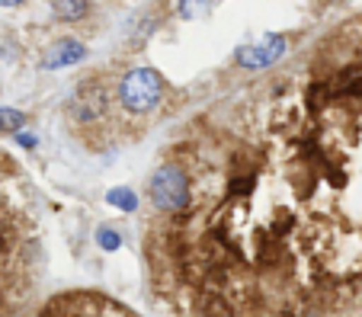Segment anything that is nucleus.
I'll list each match as a JSON object with an SVG mask.
<instances>
[{"instance_id":"obj_1","label":"nucleus","mask_w":362,"mask_h":317,"mask_svg":"<svg viewBox=\"0 0 362 317\" xmlns=\"http://www.w3.org/2000/svg\"><path fill=\"white\" fill-rule=\"evenodd\" d=\"M257 103L273 148L298 170V247L279 289L282 317H362V16L330 29L292 77ZM269 276V273H267ZM276 314V317H279Z\"/></svg>"},{"instance_id":"obj_2","label":"nucleus","mask_w":362,"mask_h":317,"mask_svg":"<svg viewBox=\"0 0 362 317\" xmlns=\"http://www.w3.org/2000/svg\"><path fill=\"white\" fill-rule=\"evenodd\" d=\"M151 202L160 215H180L189 208V173L183 164H164L151 177Z\"/></svg>"},{"instance_id":"obj_3","label":"nucleus","mask_w":362,"mask_h":317,"mask_svg":"<svg viewBox=\"0 0 362 317\" xmlns=\"http://www.w3.org/2000/svg\"><path fill=\"white\" fill-rule=\"evenodd\" d=\"M160 93H164V83L148 68L129 71V74L122 77V83H119V100H122V106L129 112H135V116H144V112L154 109V106L160 103Z\"/></svg>"},{"instance_id":"obj_4","label":"nucleus","mask_w":362,"mask_h":317,"mask_svg":"<svg viewBox=\"0 0 362 317\" xmlns=\"http://www.w3.org/2000/svg\"><path fill=\"white\" fill-rule=\"evenodd\" d=\"M286 49H288V42L282 35H267L257 45H244L238 52V64H244V68H269V64H276L286 55Z\"/></svg>"},{"instance_id":"obj_5","label":"nucleus","mask_w":362,"mask_h":317,"mask_svg":"<svg viewBox=\"0 0 362 317\" xmlns=\"http://www.w3.org/2000/svg\"><path fill=\"white\" fill-rule=\"evenodd\" d=\"M106 109H110V100H106L103 90H93L90 83L77 87L74 100H71V116L74 119H81L83 125H90V122H96V119L106 116Z\"/></svg>"},{"instance_id":"obj_6","label":"nucleus","mask_w":362,"mask_h":317,"mask_svg":"<svg viewBox=\"0 0 362 317\" xmlns=\"http://www.w3.org/2000/svg\"><path fill=\"white\" fill-rule=\"evenodd\" d=\"M83 58V45L77 39H62L55 42V49H48L45 55V68H71Z\"/></svg>"},{"instance_id":"obj_7","label":"nucleus","mask_w":362,"mask_h":317,"mask_svg":"<svg viewBox=\"0 0 362 317\" xmlns=\"http://www.w3.org/2000/svg\"><path fill=\"white\" fill-rule=\"evenodd\" d=\"M90 10V0H55V13L62 20H81Z\"/></svg>"},{"instance_id":"obj_8","label":"nucleus","mask_w":362,"mask_h":317,"mask_svg":"<svg viewBox=\"0 0 362 317\" xmlns=\"http://www.w3.org/2000/svg\"><path fill=\"white\" fill-rule=\"evenodd\" d=\"M106 202H110V205H116L119 212H135L138 208V196L132 193V189H112V193H106Z\"/></svg>"},{"instance_id":"obj_9","label":"nucleus","mask_w":362,"mask_h":317,"mask_svg":"<svg viewBox=\"0 0 362 317\" xmlns=\"http://www.w3.org/2000/svg\"><path fill=\"white\" fill-rule=\"evenodd\" d=\"M23 125V112L16 109H0V131H13Z\"/></svg>"},{"instance_id":"obj_10","label":"nucleus","mask_w":362,"mask_h":317,"mask_svg":"<svg viewBox=\"0 0 362 317\" xmlns=\"http://www.w3.org/2000/svg\"><path fill=\"white\" fill-rule=\"evenodd\" d=\"M96 241H100L103 250H116L119 244H122V237H119L112 228H100V231H96Z\"/></svg>"},{"instance_id":"obj_11","label":"nucleus","mask_w":362,"mask_h":317,"mask_svg":"<svg viewBox=\"0 0 362 317\" xmlns=\"http://www.w3.org/2000/svg\"><path fill=\"white\" fill-rule=\"evenodd\" d=\"M209 7V0H180V13L183 16H199Z\"/></svg>"},{"instance_id":"obj_12","label":"nucleus","mask_w":362,"mask_h":317,"mask_svg":"<svg viewBox=\"0 0 362 317\" xmlns=\"http://www.w3.org/2000/svg\"><path fill=\"white\" fill-rule=\"evenodd\" d=\"M16 141H20V145H26V148H33V145H35V138H33V135H20V138H16Z\"/></svg>"},{"instance_id":"obj_13","label":"nucleus","mask_w":362,"mask_h":317,"mask_svg":"<svg viewBox=\"0 0 362 317\" xmlns=\"http://www.w3.org/2000/svg\"><path fill=\"white\" fill-rule=\"evenodd\" d=\"M0 4H4V7H16V4H20V0H0Z\"/></svg>"}]
</instances>
